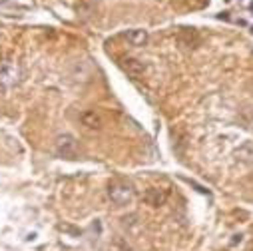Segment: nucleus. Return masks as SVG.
I'll list each match as a JSON object with an SVG mask.
<instances>
[{
	"label": "nucleus",
	"instance_id": "1",
	"mask_svg": "<svg viewBox=\"0 0 253 251\" xmlns=\"http://www.w3.org/2000/svg\"><path fill=\"white\" fill-rule=\"evenodd\" d=\"M108 198L116 206H128L134 200V190L130 183H126L122 179H116L108 185Z\"/></svg>",
	"mask_w": 253,
	"mask_h": 251
},
{
	"label": "nucleus",
	"instance_id": "2",
	"mask_svg": "<svg viewBox=\"0 0 253 251\" xmlns=\"http://www.w3.org/2000/svg\"><path fill=\"white\" fill-rule=\"evenodd\" d=\"M54 152L60 158H66V160H76L78 158V142L74 136L64 134V136H58L56 144H54Z\"/></svg>",
	"mask_w": 253,
	"mask_h": 251
},
{
	"label": "nucleus",
	"instance_id": "3",
	"mask_svg": "<svg viewBox=\"0 0 253 251\" xmlns=\"http://www.w3.org/2000/svg\"><path fill=\"white\" fill-rule=\"evenodd\" d=\"M18 76H20V70H18V66L14 64L12 60H2L0 62V84L12 86V84L18 82Z\"/></svg>",
	"mask_w": 253,
	"mask_h": 251
},
{
	"label": "nucleus",
	"instance_id": "4",
	"mask_svg": "<svg viewBox=\"0 0 253 251\" xmlns=\"http://www.w3.org/2000/svg\"><path fill=\"white\" fill-rule=\"evenodd\" d=\"M168 198H169V194H168V190H164V187H150V190H146V194H144V202L152 208L164 206L168 202Z\"/></svg>",
	"mask_w": 253,
	"mask_h": 251
},
{
	"label": "nucleus",
	"instance_id": "5",
	"mask_svg": "<svg viewBox=\"0 0 253 251\" xmlns=\"http://www.w3.org/2000/svg\"><path fill=\"white\" fill-rule=\"evenodd\" d=\"M120 66H122V70L128 74V76H132L134 80H138V78H142L144 76V64L140 60H136V58H124L122 62H120Z\"/></svg>",
	"mask_w": 253,
	"mask_h": 251
},
{
	"label": "nucleus",
	"instance_id": "6",
	"mask_svg": "<svg viewBox=\"0 0 253 251\" xmlns=\"http://www.w3.org/2000/svg\"><path fill=\"white\" fill-rule=\"evenodd\" d=\"M80 122H82L84 128H88V130H100L102 124H104L102 116H100L96 110H86V112H82V114H80Z\"/></svg>",
	"mask_w": 253,
	"mask_h": 251
},
{
	"label": "nucleus",
	"instance_id": "7",
	"mask_svg": "<svg viewBox=\"0 0 253 251\" xmlns=\"http://www.w3.org/2000/svg\"><path fill=\"white\" fill-rule=\"evenodd\" d=\"M124 38L128 40V44L130 46H146V42H148V32L146 30H142V28H134V30H128L124 34Z\"/></svg>",
	"mask_w": 253,
	"mask_h": 251
},
{
	"label": "nucleus",
	"instance_id": "8",
	"mask_svg": "<svg viewBox=\"0 0 253 251\" xmlns=\"http://www.w3.org/2000/svg\"><path fill=\"white\" fill-rule=\"evenodd\" d=\"M235 162H239V166H251L253 164V146L251 144H243L235 152Z\"/></svg>",
	"mask_w": 253,
	"mask_h": 251
},
{
	"label": "nucleus",
	"instance_id": "9",
	"mask_svg": "<svg viewBox=\"0 0 253 251\" xmlns=\"http://www.w3.org/2000/svg\"><path fill=\"white\" fill-rule=\"evenodd\" d=\"M0 8H10V2L8 0H0Z\"/></svg>",
	"mask_w": 253,
	"mask_h": 251
}]
</instances>
